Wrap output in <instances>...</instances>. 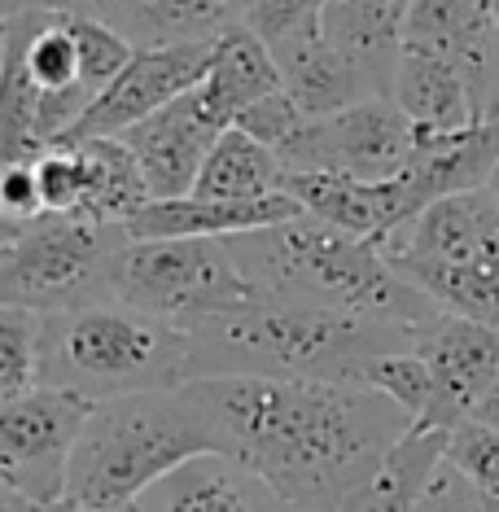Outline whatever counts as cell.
I'll use <instances>...</instances> for the list:
<instances>
[{
  "mask_svg": "<svg viewBox=\"0 0 499 512\" xmlns=\"http://www.w3.org/2000/svg\"><path fill=\"white\" fill-rule=\"evenodd\" d=\"M189 386L215 425L219 456L259 473L298 512H333L416 425L364 381L193 377Z\"/></svg>",
  "mask_w": 499,
  "mask_h": 512,
  "instance_id": "cell-1",
  "label": "cell"
},
{
  "mask_svg": "<svg viewBox=\"0 0 499 512\" xmlns=\"http://www.w3.org/2000/svg\"><path fill=\"white\" fill-rule=\"evenodd\" d=\"M416 333L390 320H364L320 302L263 294L206 316L189 329L193 377H289V381H364Z\"/></svg>",
  "mask_w": 499,
  "mask_h": 512,
  "instance_id": "cell-2",
  "label": "cell"
},
{
  "mask_svg": "<svg viewBox=\"0 0 499 512\" xmlns=\"http://www.w3.org/2000/svg\"><path fill=\"white\" fill-rule=\"evenodd\" d=\"M228 246L246 281L263 294L320 302L364 320H390L412 333L443 316V307L421 285H412L377 241L320 224L307 211L268 228L237 232Z\"/></svg>",
  "mask_w": 499,
  "mask_h": 512,
  "instance_id": "cell-3",
  "label": "cell"
},
{
  "mask_svg": "<svg viewBox=\"0 0 499 512\" xmlns=\"http://www.w3.org/2000/svg\"><path fill=\"white\" fill-rule=\"evenodd\" d=\"M219 451L215 425L193 386L136 390L92 403L71 451L66 499L106 512H132L167 473Z\"/></svg>",
  "mask_w": 499,
  "mask_h": 512,
  "instance_id": "cell-4",
  "label": "cell"
},
{
  "mask_svg": "<svg viewBox=\"0 0 499 512\" xmlns=\"http://www.w3.org/2000/svg\"><path fill=\"white\" fill-rule=\"evenodd\" d=\"M189 381V329L127 307L88 302L53 311L40 324V386L84 394L88 403Z\"/></svg>",
  "mask_w": 499,
  "mask_h": 512,
  "instance_id": "cell-5",
  "label": "cell"
},
{
  "mask_svg": "<svg viewBox=\"0 0 499 512\" xmlns=\"http://www.w3.org/2000/svg\"><path fill=\"white\" fill-rule=\"evenodd\" d=\"M127 241V224H101L84 215L31 219L0 259V307L53 316L88 302H110Z\"/></svg>",
  "mask_w": 499,
  "mask_h": 512,
  "instance_id": "cell-6",
  "label": "cell"
},
{
  "mask_svg": "<svg viewBox=\"0 0 499 512\" xmlns=\"http://www.w3.org/2000/svg\"><path fill=\"white\" fill-rule=\"evenodd\" d=\"M254 294L228 237H132L119 259L114 298L193 329Z\"/></svg>",
  "mask_w": 499,
  "mask_h": 512,
  "instance_id": "cell-7",
  "label": "cell"
},
{
  "mask_svg": "<svg viewBox=\"0 0 499 512\" xmlns=\"http://www.w3.org/2000/svg\"><path fill=\"white\" fill-rule=\"evenodd\" d=\"M285 171H333L355 180H394L416 154V123L394 97H368L338 114L303 119L276 149Z\"/></svg>",
  "mask_w": 499,
  "mask_h": 512,
  "instance_id": "cell-8",
  "label": "cell"
},
{
  "mask_svg": "<svg viewBox=\"0 0 499 512\" xmlns=\"http://www.w3.org/2000/svg\"><path fill=\"white\" fill-rule=\"evenodd\" d=\"M92 403L84 394L31 386L0 399V482H9L36 504L66 499L71 451Z\"/></svg>",
  "mask_w": 499,
  "mask_h": 512,
  "instance_id": "cell-9",
  "label": "cell"
},
{
  "mask_svg": "<svg viewBox=\"0 0 499 512\" xmlns=\"http://www.w3.org/2000/svg\"><path fill=\"white\" fill-rule=\"evenodd\" d=\"M416 351L429 368V407L416 425L451 434L499 390V329L491 324L443 311L416 333Z\"/></svg>",
  "mask_w": 499,
  "mask_h": 512,
  "instance_id": "cell-10",
  "label": "cell"
},
{
  "mask_svg": "<svg viewBox=\"0 0 499 512\" xmlns=\"http://www.w3.org/2000/svg\"><path fill=\"white\" fill-rule=\"evenodd\" d=\"M215 40L206 44H167V49H136L132 62L97 92V101L84 110L62 141H88V136H119L132 123L149 119L180 92L202 84L206 66H211Z\"/></svg>",
  "mask_w": 499,
  "mask_h": 512,
  "instance_id": "cell-11",
  "label": "cell"
},
{
  "mask_svg": "<svg viewBox=\"0 0 499 512\" xmlns=\"http://www.w3.org/2000/svg\"><path fill=\"white\" fill-rule=\"evenodd\" d=\"M224 127L228 123L206 106L202 92L189 88L119 136L136 154V162H141L149 197H184L193 193L197 176H202V162Z\"/></svg>",
  "mask_w": 499,
  "mask_h": 512,
  "instance_id": "cell-12",
  "label": "cell"
},
{
  "mask_svg": "<svg viewBox=\"0 0 499 512\" xmlns=\"http://www.w3.org/2000/svg\"><path fill=\"white\" fill-rule=\"evenodd\" d=\"M403 44L443 53L469 84L478 119L499 114V22L491 0H412Z\"/></svg>",
  "mask_w": 499,
  "mask_h": 512,
  "instance_id": "cell-13",
  "label": "cell"
},
{
  "mask_svg": "<svg viewBox=\"0 0 499 512\" xmlns=\"http://www.w3.org/2000/svg\"><path fill=\"white\" fill-rule=\"evenodd\" d=\"M281 193H289L320 224H333L351 232V237H368L377 246H386L394 232L412 224L403 176L355 180V176H333V171H285Z\"/></svg>",
  "mask_w": 499,
  "mask_h": 512,
  "instance_id": "cell-14",
  "label": "cell"
},
{
  "mask_svg": "<svg viewBox=\"0 0 499 512\" xmlns=\"http://www.w3.org/2000/svg\"><path fill=\"white\" fill-rule=\"evenodd\" d=\"M132 512H298L281 491L232 456H197L167 473Z\"/></svg>",
  "mask_w": 499,
  "mask_h": 512,
  "instance_id": "cell-15",
  "label": "cell"
},
{
  "mask_svg": "<svg viewBox=\"0 0 499 512\" xmlns=\"http://www.w3.org/2000/svg\"><path fill=\"white\" fill-rule=\"evenodd\" d=\"M495 167H499V114L456 127V132H416V154L408 171H403L412 219L447 193L486 189Z\"/></svg>",
  "mask_w": 499,
  "mask_h": 512,
  "instance_id": "cell-16",
  "label": "cell"
},
{
  "mask_svg": "<svg viewBox=\"0 0 499 512\" xmlns=\"http://www.w3.org/2000/svg\"><path fill=\"white\" fill-rule=\"evenodd\" d=\"M386 254H408V259H438L464 263L499 250V202L491 189H464L429 202L403 232L381 246Z\"/></svg>",
  "mask_w": 499,
  "mask_h": 512,
  "instance_id": "cell-17",
  "label": "cell"
},
{
  "mask_svg": "<svg viewBox=\"0 0 499 512\" xmlns=\"http://www.w3.org/2000/svg\"><path fill=\"white\" fill-rule=\"evenodd\" d=\"M303 215V206L289 193L246 197V202H228V197H149V202L127 219L132 237H237L281 224V219Z\"/></svg>",
  "mask_w": 499,
  "mask_h": 512,
  "instance_id": "cell-18",
  "label": "cell"
},
{
  "mask_svg": "<svg viewBox=\"0 0 499 512\" xmlns=\"http://www.w3.org/2000/svg\"><path fill=\"white\" fill-rule=\"evenodd\" d=\"M447 460V429L412 425L394 447L381 456V464L351 486L333 512H421V499L429 482L438 477Z\"/></svg>",
  "mask_w": 499,
  "mask_h": 512,
  "instance_id": "cell-19",
  "label": "cell"
},
{
  "mask_svg": "<svg viewBox=\"0 0 499 512\" xmlns=\"http://www.w3.org/2000/svg\"><path fill=\"white\" fill-rule=\"evenodd\" d=\"M101 18L132 40V49L206 44L241 22V0H101Z\"/></svg>",
  "mask_w": 499,
  "mask_h": 512,
  "instance_id": "cell-20",
  "label": "cell"
},
{
  "mask_svg": "<svg viewBox=\"0 0 499 512\" xmlns=\"http://www.w3.org/2000/svg\"><path fill=\"white\" fill-rule=\"evenodd\" d=\"M408 14L412 0H329L320 36L346 57H355L390 97L394 66H399L403 36H408Z\"/></svg>",
  "mask_w": 499,
  "mask_h": 512,
  "instance_id": "cell-21",
  "label": "cell"
},
{
  "mask_svg": "<svg viewBox=\"0 0 499 512\" xmlns=\"http://www.w3.org/2000/svg\"><path fill=\"white\" fill-rule=\"evenodd\" d=\"M390 97L416 123V132H456V127L478 123L473 92L464 84V75L443 53L421 49V44H403Z\"/></svg>",
  "mask_w": 499,
  "mask_h": 512,
  "instance_id": "cell-22",
  "label": "cell"
},
{
  "mask_svg": "<svg viewBox=\"0 0 499 512\" xmlns=\"http://www.w3.org/2000/svg\"><path fill=\"white\" fill-rule=\"evenodd\" d=\"M276 66H281V84L285 92L298 101V110L307 119H320V114H338L355 101L381 97L377 79L346 57L342 49H333L324 36H311L294 49L276 53Z\"/></svg>",
  "mask_w": 499,
  "mask_h": 512,
  "instance_id": "cell-23",
  "label": "cell"
},
{
  "mask_svg": "<svg viewBox=\"0 0 499 512\" xmlns=\"http://www.w3.org/2000/svg\"><path fill=\"white\" fill-rule=\"evenodd\" d=\"M276 88H285V84H281V66H276L272 49L254 36L246 22H232L224 36L215 40L211 66H206L202 84H197L206 106L232 127L241 110L254 106V101L268 97Z\"/></svg>",
  "mask_w": 499,
  "mask_h": 512,
  "instance_id": "cell-24",
  "label": "cell"
},
{
  "mask_svg": "<svg viewBox=\"0 0 499 512\" xmlns=\"http://www.w3.org/2000/svg\"><path fill=\"white\" fill-rule=\"evenodd\" d=\"M66 145H79V154H84V202H79L84 219L127 224L149 202L141 162H136L123 136H88V141H66Z\"/></svg>",
  "mask_w": 499,
  "mask_h": 512,
  "instance_id": "cell-25",
  "label": "cell"
},
{
  "mask_svg": "<svg viewBox=\"0 0 499 512\" xmlns=\"http://www.w3.org/2000/svg\"><path fill=\"white\" fill-rule=\"evenodd\" d=\"M390 263L421 285L443 311L469 316L478 324L499 329V250L482 254V259L464 263H438V259H408V254H390Z\"/></svg>",
  "mask_w": 499,
  "mask_h": 512,
  "instance_id": "cell-26",
  "label": "cell"
},
{
  "mask_svg": "<svg viewBox=\"0 0 499 512\" xmlns=\"http://www.w3.org/2000/svg\"><path fill=\"white\" fill-rule=\"evenodd\" d=\"M285 162L272 145H263L259 136L241 132L237 123L219 132L211 154L202 162L193 193L197 197H228V202H246V197H268L281 193Z\"/></svg>",
  "mask_w": 499,
  "mask_h": 512,
  "instance_id": "cell-27",
  "label": "cell"
},
{
  "mask_svg": "<svg viewBox=\"0 0 499 512\" xmlns=\"http://www.w3.org/2000/svg\"><path fill=\"white\" fill-rule=\"evenodd\" d=\"M40 311L0 307V399L40 386Z\"/></svg>",
  "mask_w": 499,
  "mask_h": 512,
  "instance_id": "cell-28",
  "label": "cell"
},
{
  "mask_svg": "<svg viewBox=\"0 0 499 512\" xmlns=\"http://www.w3.org/2000/svg\"><path fill=\"white\" fill-rule=\"evenodd\" d=\"M329 0H241V22L276 53L320 36V18Z\"/></svg>",
  "mask_w": 499,
  "mask_h": 512,
  "instance_id": "cell-29",
  "label": "cell"
},
{
  "mask_svg": "<svg viewBox=\"0 0 499 512\" xmlns=\"http://www.w3.org/2000/svg\"><path fill=\"white\" fill-rule=\"evenodd\" d=\"M447 460L478 486L482 495L499 499V429L486 421H464L447 434Z\"/></svg>",
  "mask_w": 499,
  "mask_h": 512,
  "instance_id": "cell-30",
  "label": "cell"
},
{
  "mask_svg": "<svg viewBox=\"0 0 499 512\" xmlns=\"http://www.w3.org/2000/svg\"><path fill=\"white\" fill-rule=\"evenodd\" d=\"M36 176L44 193V211L49 215H79L84 202V154L79 145L57 141L36 154Z\"/></svg>",
  "mask_w": 499,
  "mask_h": 512,
  "instance_id": "cell-31",
  "label": "cell"
},
{
  "mask_svg": "<svg viewBox=\"0 0 499 512\" xmlns=\"http://www.w3.org/2000/svg\"><path fill=\"white\" fill-rule=\"evenodd\" d=\"M368 386H377L381 394H390L412 421H421L425 407H429V368H425V355L408 346V351H394L386 355L381 364L373 368Z\"/></svg>",
  "mask_w": 499,
  "mask_h": 512,
  "instance_id": "cell-32",
  "label": "cell"
},
{
  "mask_svg": "<svg viewBox=\"0 0 499 512\" xmlns=\"http://www.w3.org/2000/svg\"><path fill=\"white\" fill-rule=\"evenodd\" d=\"M307 114L298 110V101L289 97L285 88H276L268 92V97H259L254 106H246L237 114V127L241 132H250V136H259L263 145H272V149H281L289 136L298 132V123H303Z\"/></svg>",
  "mask_w": 499,
  "mask_h": 512,
  "instance_id": "cell-33",
  "label": "cell"
},
{
  "mask_svg": "<svg viewBox=\"0 0 499 512\" xmlns=\"http://www.w3.org/2000/svg\"><path fill=\"white\" fill-rule=\"evenodd\" d=\"M0 215L14 219V224H31V219L49 215L44 211L40 176H36V158L0 162Z\"/></svg>",
  "mask_w": 499,
  "mask_h": 512,
  "instance_id": "cell-34",
  "label": "cell"
},
{
  "mask_svg": "<svg viewBox=\"0 0 499 512\" xmlns=\"http://www.w3.org/2000/svg\"><path fill=\"white\" fill-rule=\"evenodd\" d=\"M18 14H97L101 0H0V22Z\"/></svg>",
  "mask_w": 499,
  "mask_h": 512,
  "instance_id": "cell-35",
  "label": "cell"
},
{
  "mask_svg": "<svg viewBox=\"0 0 499 512\" xmlns=\"http://www.w3.org/2000/svg\"><path fill=\"white\" fill-rule=\"evenodd\" d=\"M0 512H40V504L27 499L22 491H14L9 482H0Z\"/></svg>",
  "mask_w": 499,
  "mask_h": 512,
  "instance_id": "cell-36",
  "label": "cell"
},
{
  "mask_svg": "<svg viewBox=\"0 0 499 512\" xmlns=\"http://www.w3.org/2000/svg\"><path fill=\"white\" fill-rule=\"evenodd\" d=\"M40 512H106V508H88V504H75V499H53V504H40Z\"/></svg>",
  "mask_w": 499,
  "mask_h": 512,
  "instance_id": "cell-37",
  "label": "cell"
},
{
  "mask_svg": "<svg viewBox=\"0 0 499 512\" xmlns=\"http://www.w3.org/2000/svg\"><path fill=\"white\" fill-rule=\"evenodd\" d=\"M18 232H22V224H14V219H5V215H0V246H9V241H14Z\"/></svg>",
  "mask_w": 499,
  "mask_h": 512,
  "instance_id": "cell-38",
  "label": "cell"
},
{
  "mask_svg": "<svg viewBox=\"0 0 499 512\" xmlns=\"http://www.w3.org/2000/svg\"><path fill=\"white\" fill-rule=\"evenodd\" d=\"M486 189H491V197H495V202H499V167L491 171V180H486Z\"/></svg>",
  "mask_w": 499,
  "mask_h": 512,
  "instance_id": "cell-39",
  "label": "cell"
},
{
  "mask_svg": "<svg viewBox=\"0 0 499 512\" xmlns=\"http://www.w3.org/2000/svg\"><path fill=\"white\" fill-rule=\"evenodd\" d=\"M491 5H495V22H499V0H491Z\"/></svg>",
  "mask_w": 499,
  "mask_h": 512,
  "instance_id": "cell-40",
  "label": "cell"
},
{
  "mask_svg": "<svg viewBox=\"0 0 499 512\" xmlns=\"http://www.w3.org/2000/svg\"><path fill=\"white\" fill-rule=\"evenodd\" d=\"M0 49H5V31H0Z\"/></svg>",
  "mask_w": 499,
  "mask_h": 512,
  "instance_id": "cell-41",
  "label": "cell"
},
{
  "mask_svg": "<svg viewBox=\"0 0 499 512\" xmlns=\"http://www.w3.org/2000/svg\"><path fill=\"white\" fill-rule=\"evenodd\" d=\"M5 250H9V246H0V259H5Z\"/></svg>",
  "mask_w": 499,
  "mask_h": 512,
  "instance_id": "cell-42",
  "label": "cell"
}]
</instances>
